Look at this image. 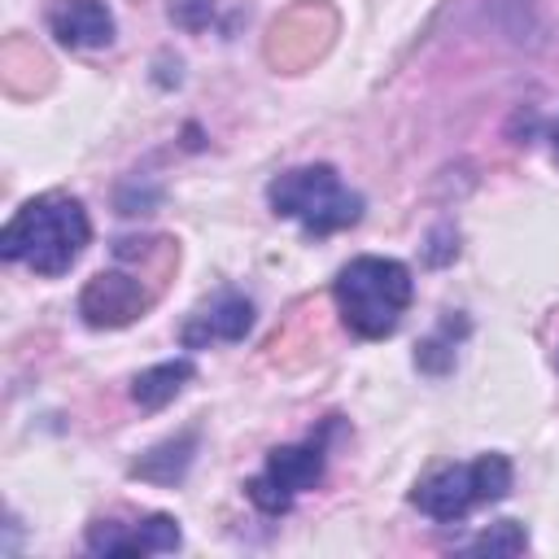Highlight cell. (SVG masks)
<instances>
[{"mask_svg": "<svg viewBox=\"0 0 559 559\" xmlns=\"http://www.w3.org/2000/svg\"><path fill=\"white\" fill-rule=\"evenodd\" d=\"M411 502L424 511V515H432V520H463L467 511H472V502H476V489H472V467H437L432 476H424L419 485H415V493H411Z\"/></svg>", "mask_w": 559, "mask_h": 559, "instance_id": "obj_6", "label": "cell"}, {"mask_svg": "<svg viewBox=\"0 0 559 559\" xmlns=\"http://www.w3.org/2000/svg\"><path fill=\"white\" fill-rule=\"evenodd\" d=\"M87 550L92 555H105V559H118V555H135V533H127L122 524H114V520H96V524H87Z\"/></svg>", "mask_w": 559, "mask_h": 559, "instance_id": "obj_14", "label": "cell"}, {"mask_svg": "<svg viewBox=\"0 0 559 559\" xmlns=\"http://www.w3.org/2000/svg\"><path fill=\"white\" fill-rule=\"evenodd\" d=\"M245 498H249L262 515H284V511L293 507V493H288L275 476H266V472H262V476H253V480L245 485Z\"/></svg>", "mask_w": 559, "mask_h": 559, "instance_id": "obj_15", "label": "cell"}, {"mask_svg": "<svg viewBox=\"0 0 559 559\" xmlns=\"http://www.w3.org/2000/svg\"><path fill=\"white\" fill-rule=\"evenodd\" d=\"M183 533H179V520L175 515H148L140 528H135V555H170L179 550Z\"/></svg>", "mask_w": 559, "mask_h": 559, "instance_id": "obj_12", "label": "cell"}, {"mask_svg": "<svg viewBox=\"0 0 559 559\" xmlns=\"http://www.w3.org/2000/svg\"><path fill=\"white\" fill-rule=\"evenodd\" d=\"M48 31L66 48H105L114 44V13L105 0H57L48 9Z\"/></svg>", "mask_w": 559, "mask_h": 559, "instance_id": "obj_5", "label": "cell"}, {"mask_svg": "<svg viewBox=\"0 0 559 559\" xmlns=\"http://www.w3.org/2000/svg\"><path fill=\"white\" fill-rule=\"evenodd\" d=\"M524 546H528V533L520 520H498L467 542V550H476V555H520Z\"/></svg>", "mask_w": 559, "mask_h": 559, "instance_id": "obj_13", "label": "cell"}, {"mask_svg": "<svg viewBox=\"0 0 559 559\" xmlns=\"http://www.w3.org/2000/svg\"><path fill=\"white\" fill-rule=\"evenodd\" d=\"M197 376L192 358H170V362H153L131 380V402L144 411H162L166 402H175L183 393V384Z\"/></svg>", "mask_w": 559, "mask_h": 559, "instance_id": "obj_8", "label": "cell"}, {"mask_svg": "<svg viewBox=\"0 0 559 559\" xmlns=\"http://www.w3.org/2000/svg\"><path fill=\"white\" fill-rule=\"evenodd\" d=\"M92 240V223L83 201L66 192H44L26 201L0 231V253L9 262H26L35 275H66Z\"/></svg>", "mask_w": 559, "mask_h": 559, "instance_id": "obj_1", "label": "cell"}, {"mask_svg": "<svg viewBox=\"0 0 559 559\" xmlns=\"http://www.w3.org/2000/svg\"><path fill=\"white\" fill-rule=\"evenodd\" d=\"M192 454H197V432L170 437V441H162V445L144 450V454L131 463V476L153 480V485H175V480H183V476H188Z\"/></svg>", "mask_w": 559, "mask_h": 559, "instance_id": "obj_9", "label": "cell"}, {"mask_svg": "<svg viewBox=\"0 0 559 559\" xmlns=\"http://www.w3.org/2000/svg\"><path fill=\"white\" fill-rule=\"evenodd\" d=\"M555 157H559V131H555Z\"/></svg>", "mask_w": 559, "mask_h": 559, "instance_id": "obj_17", "label": "cell"}, {"mask_svg": "<svg viewBox=\"0 0 559 559\" xmlns=\"http://www.w3.org/2000/svg\"><path fill=\"white\" fill-rule=\"evenodd\" d=\"M253 328V301L240 293H223L210 310H201L183 328V345H205V341H240Z\"/></svg>", "mask_w": 559, "mask_h": 559, "instance_id": "obj_7", "label": "cell"}, {"mask_svg": "<svg viewBox=\"0 0 559 559\" xmlns=\"http://www.w3.org/2000/svg\"><path fill=\"white\" fill-rule=\"evenodd\" d=\"M148 310V293L127 271H100L79 293V314L87 328H127Z\"/></svg>", "mask_w": 559, "mask_h": 559, "instance_id": "obj_4", "label": "cell"}, {"mask_svg": "<svg viewBox=\"0 0 559 559\" xmlns=\"http://www.w3.org/2000/svg\"><path fill=\"white\" fill-rule=\"evenodd\" d=\"M266 201L280 218H297L310 236H332L362 218V197L349 192L332 166H297L271 179Z\"/></svg>", "mask_w": 559, "mask_h": 559, "instance_id": "obj_3", "label": "cell"}, {"mask_svg": "<svg viewBox=\"0 0 559 559\" xmlns=\"http://www.w3.org/2000/svg\"><path fill=\"white\" fill-rule=\"evenodd\" d=\"M266 476H275L288 493L314 489L323 476V450L319 445H275L266 454Z\"/></svg>", "mask_w": 559, "mask_h": 559, "instance_id": "obj_10", "label": "cell"}, {"mask_svg": "<svg viewBox=\"0 0 559 559\" xmlns=\"http://www.w3.org/2000/svg\"><path fill=\"white\" fill-rule=\"evenodd\" d=\"M411 293H415V280H411L406 262L380 258V253H362V258L345 262L332 284L341 323L362 341L393 336L411 306Z\"/></svg>", "mask_w": 559, "mask_h": 559, "instance_id": "obj_2", "label": "cell"}, {"mask_svg": "<svg viewBox=\"0 0 559 559\" xmlns=\"http://www.w3.org/2000/svg\"><path fill=\"white\" fill-rule=\"evenodd\" d=\"M511 480H515L511 459L498 454V450H489V454H480V459L472 463V489H476V502H502V498L511 493Z\"/></svg>", "mask_w": 559, "mask_h": 559, "instance_id": "obj_11", "label": "cell"}, {"mask_svg": "<svg viewBox=\"0 0 559 559\" xmlns=\"http://www.w3.org/2000/svg\"><path fill=\"white\" fill-rule=\"evenodd\" d=\"M210 17H214V0H170V22L179 26V31H205L210 26Z\"/></svg>", "mask_w": 559, "mask_h": 559, "instance_id": "obj_16", "label": "cell"}]
</instances>
